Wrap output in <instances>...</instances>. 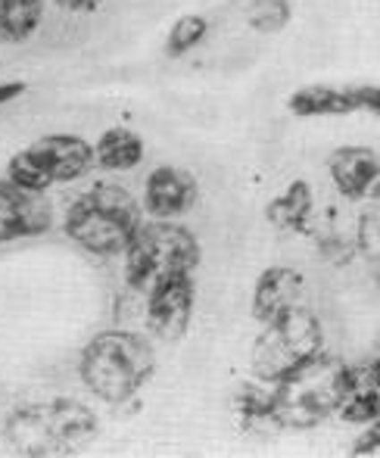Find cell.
Masks as SVG:
<instances>
[{"label":"cell","mask_w":380,"mask_h":458,"mask_svg":"<svg viewBox=\"0 0 380 458\" xmlns=\"http://www.w3.org/2000/svg\"><path fill=\"white\" fill-rule=\"evenodd\" d=\"M54 4H60L63 10H72V13H88V10H97L103 0H54Z\"/></svg>","instance_id":"24"},{"label":"cell","mask_w":380,"mask_h":458,"mask_svg":"<svg viewBox=\"0 0 380 458\" xmlns=\"http://www.w3.org/2000/svg\"><path fill=\"white\" fill-rule=\"evenodd\" d=\"M337 415L350 424H368L380 418V377L375 365H346L340 384Z\"/></svg>","instance_id":"12"},{"label":"cell","mask_w":380,"mask_h":458,"mask_svg":"<svg viewBox=\"0 0 380 458\" xmlns=\"http://www.w3.org/2000/svg\"><path fill=\"white\" fill-rule=\"evenodd\" d=\"M287 109L300 119H321V115H350L359 113L350 88L306 85L287 97Z\"/></svg>","instance_id":"15"},{"label":"cell","mask_w":380,"mask_h":458,"mask_svg":"<svg viewBox=\"0 0 380 458\" xmlns=\"http://www.w3.org/2000/svg\"><path fill=\"white\" fill-rule=\"evenodd\" d=\"M79 371L97 399L122 405L150 384L156 371V352L140 334L103 331L81 350Z\"/></svg>","instance_id":"2"},{"label":"cell","mask_w":380,"mask_h":458,"mask_svg":"<svg viewBox=\"0 0 380 458\" xmlns=\"http://www.w3.org/2000/svg\"><path fill=\"white\" fill-rule=\"evenodd\" d=\"M144 163V140L125 125H113L94 144V165L106 172H128Z\"/></svg>","instance_id":"16"},{"label":"cell","mask_w":380,"mask_h":458,"mask_svg":"<svg viewBox=\"0 0 380 458\" xmlns=\"http://www.w3.org/2000/svg\"><path fill=\"white\" fill-rule=\"evenodd\" d=\"M352 100H356L359 113H371L380 119V85H356L350 88Z\"/></svg>","instance_id":"22"},{"label":"cell","mask_w":380,"mask_h":458,"mask_svg":"<svg viewBox=\"0 0 380 458\" xmlns=\"http://www.w3.org/2000/svg\"><path fill=\"white\" fill-rule=\"evenodd\" d=\"M22 94H25V81H4V85H0V106L16 100V97H22Z\"/></svg>","instance_id":"23"},{"label":"cell","mask_w":380,"mask_h":458,"mask_svg":"<svg viewBox=\"0 0 380 458\" xmlns=\"http://www.w3.org/2000/svg\"><path fill=\"white\" fill-rule=\"evenodd\" d=\"M206 31H209V22H206L203 16H193V13H188V16L175 19V25L169 29V38H165V54L184 56L188 50H193L199 41H203Z\"/></svg>","instance_id":"20"},{"label":"cell","mask_w":380,"mask_h":458,"mask_svg":"<svg viewBox=\"0 0 380 458\" xmlns=\"http://www.w3.org/2000/svg\"><path fill=\"white\" fill-rule=\"evenodd\" d=\"M125 256V281L131 290L147 293L172 275H190L199 266V241L184 225L153 218L134 228Z\"/></svg>","instance_id":"5"},{"label":"cell","mask_w":380,"mask_h":458,"mask_svg":"<svg viewBox=\"0 0 380 458\" xmlns=\"http://www.w3.org/2000/svg\"><path fill=\"white\" fill-rule=\"evenodd\" d=\"M94 169V144L75 134H47L25 150H19L6 165V178L29 191L47 193L54 184H66Z\"/></svg>","instance_id":"7"},{"label":"cell","mask_w":380,"mask_h":458,"mask_svg":"<svg viewBox=\"0 0 380 458\" xmlns=\"http://www.w3.org/2000/svg\"><path fill=\"white\" fill-rule=\"evenodd\" d=\"M318 352H325V331H321L318 315L302 302H296L278 318L266 321V331L256 340L249 365H253L256 377L272 384L293 368L306 365Z\"/></svg>","instance_id":"6"},{"label":"cell","mask_w":380,"mask_h":458,"mask_svg":"<svg viewBox=\"0 0 380 458\" xmlns=\"http://www.w3.org/2000/svg\"><path fill=\"white\" fill-rule=\"evenodd\" d=\"M140 225V206L125 187L94 184L66 209V234L91 256H115Z\"/></svg>","instance_id":"4"},{"label":"cell","mask_w":380,"mask_h":458,"mask_svg":"<svg viewBox=\"0 0 380 458\" xmlns=\"http://www.w3.org/2000/svg\"><path fill=\"white\" fill-rule=\"evenodd\" d=\"M356 247H359V253L371 262V268H375V275H377V284H380V199H375V206H368V209L362 212V218H359Z\"/></svg>","instance_id":"19"},{"label":"cell","mask_w":380,"mask_h":458,"mask_svg":"<svg viewBox=\"0 0 380 458\" xmlns=\"http://www.w3.org/2000/svg\"><path fill=\"white\" fill-rule=\"evenodd\" d=\"M147 327L165 344H175L188 334L190 315H193V287L190 275H172L159 281L156 287L147 290Z\"/></svg>","instance_id":"8"},{"label":"cell","mask_w":380,"mask_h":458,"mask_svg":"<svg viewBox=\"0 0 380 458\" xmlns=\"http://www.w3.org/2000/svg\"><path fill=\"white\" fill-rule=\"evenodd\" d=\"M44 19V0H0V41L22 44Z\"/></svg>","instance_id":"17"},{"label":"cell","mask_w":380,"mask_h":458,"mask_svg":"<svg viewBox=\"0 0 380 458\" xmlns=\"http://www.w3.org/2000/svg\"><path fill=\"white\" fill-rule=\"evenodd\" d=\"M312 212H315V193L312 184L302 182V178L290 182L284 187V193L266 206L268 225L278 231H308L312 228Z\"/></svg>","instance_id":"14"},{"label":"cell","mask_w":380,"mask_h":458,"mask_svg":"<svg viewBox=\"0 0 380 458\" xmlns=\"http://www.w3.org/2000/svg\"><path fill=\"white\" fill-rule=\"evenodd\" d=\"M371 365H375V371H377V377H380V350H377V359Z\"/></svg>","instance_id":"25"},{"label":"cell","mask_w":380,"mask_h":458,"mask_svg":"<svg viewBox=\"0 0 380 458\" xmlns=\"http://www.w3.org/2000/svg\"><path fill=\"white\" fill-rule=\"evenodd\" d=\"M327 172L337 193L350 203L380 199V153L371 147H337L327 157Z\"/></svg>","instance_id":"10"},{"label":"cell","mask_w":380,"mask_h":458,"mask_svg":"<svg viewBox=\"0 0 380 458\" xmlns=\"http://www.w3.org/2000/svg\"><path fill=\"white\" fill-rule=\"evenodd\" d=\"M199 199V184L188 169L178 165H159L150 172L144 184V209L153 218L175 222L184 212H190Z\"/></svg>","instance_id":"11"},{"label":"cell","mask_w":380,"mask_h":458,"mask_svg":"<svg viewBox=\"0 0 380 458\" xmlns=\"http://www.w3.org/2000/svg\"><path fill=\"white\" fill-rule=\"evenodd\" d=\"M100 434V421L79 399H47V403L19 405L6 418L4 437L16 455L47 458L75 455L91 446Z\"/></svg>","instance_id":"1"},{"label":"cell","mask_w":380,"mask_h":458,"mask_svg":"<svg viewBox=\"0 0 380 458\" xmlns=\"http://www.w3.org/2000/svg\"><path fill=\"white\" fill-rule=\"evenodd\" d=\"M352 455H377L380 453V418H375V421H368V428L362 430V434L356 437V443H352L350 449Z\"/></svg>","instance_id":"21"},{"label":"cell","mask_w":380,"mask_h":458,"mask_svg":"<svg viewBox=\"0 0 380 458\" xmlns=\"http://www.w3.org/2000/svg\"><path fill=\"white\" fill-rule=\"evenodd\" d=\"M343 362L331 352H318L306 365L272 380L268 390V418L274 428L312 430L337 415L340 384H343Z\"/></svg>","instance_id":"3"},{"label":"cell","mask_w":380,"mask_h":458,"mask_svg":"<svg viewBox=\"0 0 380 458\" xmlns=\"http://www.w3.org/2000/svg\"><path fill=\"white\" fill-rule=\"evenodd\" d=\"M54 225V206L41 191L0 178V243L38 237Z\"/></svg>","instance_id":"9"},{"label":"cell","mask_w":380,"mask_h":458,"mask_svg":"<svg viewBox=\"0 0 380 458\" xmlns=\"http://www.w3.org/2000/svg\"><path fill=\"white\" fill-rule=\"evenodd\" d=\"M290 16H293V6L290 0H253L247 6V22L259 35H274V31H284Z\"/></svg>","instance_id":"18"},{"label":"cell","mask_w":380,"mask_h":458,"mask_svg":"<svg viewBox=\"0 0 380 458\" xmlns=\"http://www.w3.org/2000/svg\"><path fill=\"white\" fill-rule=\"evenodd\" d=\"M302 300V275L290 266H272L259 275L253 287V318L256 321H272L281 312Z\"/></svg>","instance_id":"13"}]
</instances>
